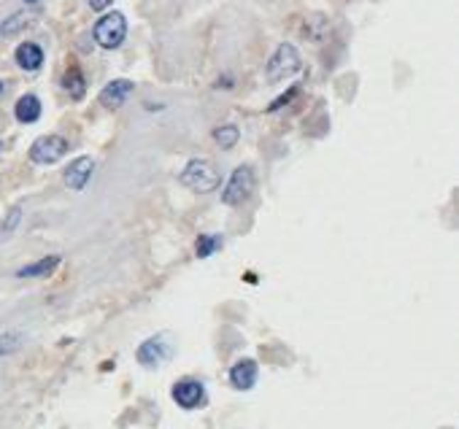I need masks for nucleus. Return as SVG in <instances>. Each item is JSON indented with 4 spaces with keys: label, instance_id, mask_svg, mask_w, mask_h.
I'll return each mask as SVG.
<instances>
[{
    "label": "nucleus",
    "instance_id": "f257e3e1",
    "mask_svg": "<svg viewBox=\"0 0 459 429\" xmlns=\"http://www.w3.org/2000/svg\"><path fill=\"white\" fill-rule=\"evenodd\" d=\"M300 65H303V60H300V52L295 46L292 43H279L276 52L270 54L268 65H265V79L270 84H279V81L295 76Z\"/></svg>",
    "mask_w": 459,
    "mask_h": 429
},
{
    "label": "nucleus",
    "instance_id": "f03ea898",
    "mask_svg": "<svg viewBox=\"0 0 459 429\" xmlns=\"http://www.w3.org/2000/svg\"><path fill=\"white\" fill-rule=\"evenodd\" d=\"M178 181H181L184 187L200 192V195L214 192V189H219V184H222L216 168L208 160H189L187 165H184L181 175H178Z\"/></svg>",
    "mask_w": 459,
    "mask_h": 429
},
{
    "label": "nucleus",
    "instance_id": "7ed1b4c3",
    "mask_svg": "<svg viewBox=\"0 0 459 429\" xmlns=\"http://www.w3.org/2000/svg\"><path fill=\"white\" fill-rule=\"evenodd\" d=\"M92 38L97 40V46L103 49H119L124 38H127V19L124 13L119 11H111V13H103L92 27Z\"/></svg>",
    "mask_w": 459,
    "mask_h": 429
},
{
    "label": "nucleus",
    "instance_id": "20e7f679",
    "mask_svg": "<svg viewBox=\"0 0 459 429\" xmlns=\"http://www.w3.org/2000/svg\"><path fill=\"white\" fill-rule=\"evenodd\" d=\"M254 170L249 168V165H241V168H235L232 173H230L227 184L222 189V202L230 205V208H235V205H241L252 197V192H254Z\"/></svg>",
    "mask_w": 459,
    "mask_h": 429
},
{
    "label": "nucleus",
    "instance_id": "39448f33",
    "mask_svg": "<svg viewBox=\"0 0 459 429\" xmlns=\"http://www.w3.org/2000/svg\"><path fill=\"white\" fill-rule=\"evenodd\" d=\"M171 357H173V346H171V337L168 335L148 337V340H144V343L138 346V351H135L138 364H144V367H148V370L162 367Z\"/></svg>",
    "mask_w": 459,
    "mask_h": 429
},
{
    "label": "nucleus",
    "instance_id": "423d86ee",
    "mask_svg": "<svg viewBox=\"0 0 459 429\" xmlns=\"http://www.w3.org/2000/svg\"><path fill=\"white\" fill-rule=\"evenodd\" d=\"M68 154V141L63 135H40L30 146V160L36 165H54Z\"/></svg>",
    "mask_w": 459,
    "mask_h": 429
},
{
    "label": "nucleus",
    "instance_id": "0eeeda50",
    "mask_svg": "<svg viewBox=\"0 0 459 429\" xmlns=\"http://www.w3.org/2000/svg\"><path fill=\"white\" fill-rule=\"evenodd\" d=\"M171 397H173V403L178 405V408H184V411L202 408L205 400H208L205 386H202L198 378H181V381H176L173 389H171Z\"/></svg>",
    "mask_w": 459,
    "mask_h": 429
},
{
    "label": "nucleus",
    "instance_id": "6e6552de",
    "mask_svg": "<svg viewBox=\"0 0 459 429\" xmlns=\"http://www.w3.org/2000/svg\"><path fill=\"white\" fill-rule=\"evenodd\" d=\"M135 84L130 79H114L111 84H106L100 94H97V100H100V106L108 108V111H117L127 103V97L133 94Z\"/></svg>",
    "mask_w": 459,
    "mask_h": 429
},
{
    "label": "nucleus",
    "instance_id": "1a4fd4ad",
    "mask_svg": "<svg viewBox=\"0 0 459 429\" xmlns=\"http://www.w3.org/2000/svg\"><path fill=\"white\" fill-rule=\"evenodd\" d=\"M94 173V160L92 157H79V160H73L68 165L65 170V187L73 189V192H81V189L90 184V178Z\"/></svg>",
    "mask_w": 459,
    "mask_h": 429
},
{
    "label": "nucleus",
    "instance_id": "9d476101",
    "mask_svg": "<svg viewBox=\"0 0 459 429\" xmlns=\"http://www.w3.org/2000/svg\"><path fill=\"white\" fill-rule=\"evenodd\" d=\"M256 378H259V364L254 359H241V362L232 364V370H230V384H232V389L238 391L254 389Z\"/></svg>",
    "mask_w": 459,
    "mask_h": 429
},
{
    "label": "nucleus",
    "instance_id": "9b49d317",
    "mask_svg": "<svg viewBox=\"0 0 459 429\" xmlns=\"http://www.w3.org/2000/svg\"><path fill=\"white\" fill-rule=\"evenodd\" d=\"M14 57H16V65L22 67V70H38L43 65V49H40L38 43H33V40L19 43Z\"/></svg>",
    "mask_w": 459,
    "mask_h": 429
},
{
    "label": "nucleus",
    "instance_id": "f8f14e48",
    "mask_svg": "<svg viewBox=\"0 0 459 429\" xmlns=\"http://www.w3.org/2000/svg\"><path fill=\"white\" fill-rule=\"evenodd\" d=\"M14 116L22 121V124H33L40 119V100L36 94H22L14 106Z\"/></svg>",
    "mask_w": 459,
    "mask_h": 429
},
{
    "label": "nucleus",
    "instance_id": "ddd939ff",
    "mask_svg": "<svg viewBox=\"0 0 459 429\" xmlns=\"http://www.w3.org/2000/svg\"><path fill=\"white\" fill-rule=\"evenodd\" d=\"M57 265H60V256H43L38 262L16 270V278H43V276H49Z\"/></svg>",
    "mask_w": 459,
    "mask_h": 429
},
{
    "label": "nucleus",
    "instance_id": "4468645a",
    "mask_svg": "<svg viewBox=\"0 0 459 429\" xmlns=\"http://www.w3.org/2000/svg\"><path fill=\"white\" fill-rule=\"evenodd\" d=\"M222 246H225V238H222V235H198V241H195V254H198V259H208V256L216 254Z\"/></svg>",
    "mask_w": 459,
    "mask_h": 429
},
{
    "label": "nucleus",
    "instance_id": "2eb2a0df",
    "mask_svg": "<svg viewBox=\"0 0 459 429\" xmlns=\"http://www.w3.org/2000/svg\"><path fill=\"white\" fill-rule=\"evenodd\" d=\"M36 22V13H30V11H16V13H11L3 25H0V33L3 36H14V33H19L22 27H30Z\"/></svg>",
    "mask_w": 459,
    "mask_h": 429
},
{
    "label": "nucleus",
    "instance_id": "dca6fc26",
    "mask_svg": "<svg viewBox=\"0 0 459 429\" xmlns=\"http://www.w3.org/2000/svg\"><path fill=\"white\" fill-rule=\"evenodd\" d=\"M63 84H65L68 94H70L73 100H81L84 92H87V81H84L79 67H70V70L65 73V81H63Z\"/></svg>",
    "mask_w": 459,
    "mask_h": 429
},
{
    "label": "nucleus",
    "instance_id": "f3484780",
    "mask_svg": "<svg viewBox=\"0 0 459 429\" xmlns=\"http://www.w3.org/2000/svg\"><path fill=\"white\" fill-rule=\"evenodd\" d=\"M238 138H241V133H238L235 124H222V127H216L214 130V141L222 148H232L238 143Z\"/></svg>",
    "mask_w": 459,
    "mask_h": 429
},
{
    "label": "nucleus",
    "instance_id": "a211bd4d",
    "mask_svg": "<svg viewBox=\"0 0 459 429\" xmlns=\"http://www.w3.org/2000/svg\"><path fill=\"white\" fill-rule=\"evenodd\" d=\"M22 343H25V335L22 332H0V359L3 357H9L14 351L22 349Z\"/></svg>",
    "mask_w": 459,
    "mask_h": 429
},
{
    "label": "nucleus",
    "instance_id": "6ab92c4d",
    "mask_svg": "<svg viewBox=\"0 0 459 429\" xmlns=\"http://www.w3.org/2000/svg\"><path fill=\"white\" fill-rule=\"evenodd\" d=\"M19 222H22V208H19V205H14L11 211L6 214V219L0 222V238H9L14 229L19 227Z\"/></svg>",
    "mask_w": 459,
    "mask_h": 429
},
{
    "label": "nucleus",
    "instance_id": "aec40b11",
    "mask_svg": "<svg viewBox=\"0 0 459 429\" xmlns=\"http://www.w3.org/2000/svg\"><path fill=\"white\" fill-rule=\"evenodd\" d=\"M297 94V87H292V89H289V92L284 94V97H279V100H276V103H270L268 106V111H276V108H281L284 103H289V100H292V97H295Z\"/></svg>",
    "mask_w": 459,
    "mask_h": 429
},
{
    "label": "nucleus",
    "instance_id": "412c9836",
    "mask_svg": "<svg viewBox=\"0 0 459 429\" xmlns=\"http://www.w3.org/2000/svg\"><path fill=\"white\" fill-rule=\"evenodd\" d=\"M111 3H114V0H90V9H92V11H106Z\"/></svg>",
    "mask_w": 459,
    "mask_h": 429
},
{
    "label": "nucleus",
    "instance_id": "4be33fe9",
    "mask_svg": "<svg viewBox=\"0 0 459 429\" xmlns=\"http://www.w3.org/2000/svg\"><path fill=\"white\" fill-rule=\"evenodd\" d=\"M25 3H38V0H25Z\"/></svg>",
    "mask_w": 459,
    "mask_h": 429
},
{
    "label": "nucleus",
    "instance_id": "5701e85b",
    "mask_svg": "<svg viewBox=\"0 0 459 429\" xmlns=\"http://www.w3.org/2000/svg\"><path fill=\"white\" fill-rule=\"evenodd\" d=\"M0 92H3V84H0Z\"/></svg>",
    "mask_w": 459,
    "mask_h": 429
}]
</instances>
